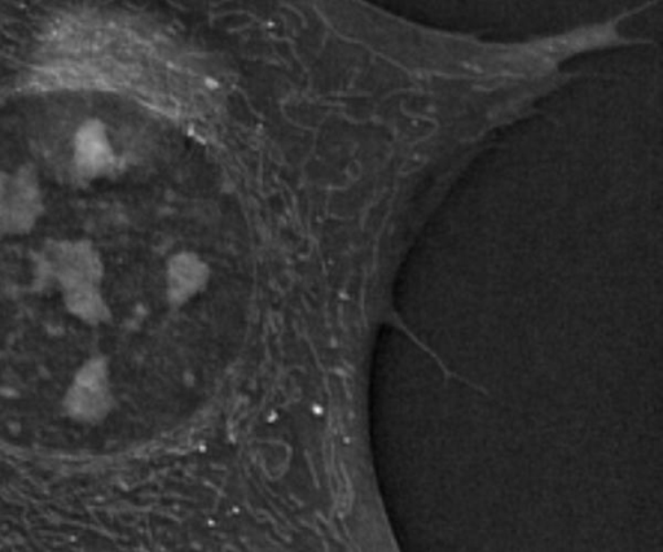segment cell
I'll return each mask as SVG.
<instances>
[{"mask_svg": "<svg viewBox=\"0 0 663 552\" xmlns=\"http://www.w3.org/2000/svg\"><path fill=\"white\" fill-rule=\"evenodd\" d=\"M78 153L81 155V164L83 168L90 169L91 173L100 168L111 164V148L102 125L99 122H90L79 133L77 140Z\"/></svg>", "mask_w": 663, "mask_h": 552, "instance_id": "obj_1", "label": "cell"}]
</instances>
